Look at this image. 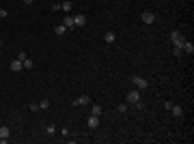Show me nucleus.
<instances>
[{
  "label": "nucleus",
  "mask_w": 194,
  "mask_h": 144,
  "mask_svg": "<svg viewBox=\"0 0 194 144\" xmlns=\"http://www.w3.org/2000/svg\"><path fill=\"white\" fill-rule=\"evenodd\" d=\"M170 41H173V45H175V56H181L183 52H181V45L185 43V37H183V32H179V30H175V32H170Z\"/></svg>",
  "instance_id": "1"
},
{
  "label": "nucleus",
  "mask_w": 194,
  "mask_h": 144,
  "mask_svg": "<svg viewBox=\"0 0 194 144\" xmlns=\"http://www.w3.org/2000/svg\"><path fill=\"white\" fill-rule=\"evenodd\" d=\"M127 101H130L132 105H136L138 110L145 105V103H142V97H140V90H138V88H134V90H130V93H127Z\"/></svg>",
  "instance_id": "2"
},
{
  "label": "nucleus",
  "mask_w": 194,
  "mask_h": 144,
  "mask_svg": "<svg viewBox=\"0 0 194 144\" xmlns=\"http://www.w3.org/2000/svg\"><path fill=\"white\" fill-rule=\"evenodd\" d=\"M134 84H136V88H138V90L149 88V82H147L145 78H140V75H134Z\"/></svg>",
  "instance_id": "3"
},
{
  "label": "nucleus",
  "mask_w": 194,
  "mask_h": 144,
  "mask_svg": "<svg viewBox=\"0 0 194 144\" xmlns=\"http://www.w3.org/2000/svg\"><path fill=\"white\" fill-rule=\"evenodd\" d=\"M86 125H88V129H97V127H99V116L91 114V116L86 118Z\"/></svg>",
  "instance_id": "4"
},
{
  "label": "nucleus",
  "mask_w": 194,
  "mask_h": 144,
  "mask_svg": "<svg viewBox=\"0 0 194 144\" xmlns=\"http://www.w3.org/2000/svg\"><path fill=\"white\" fill-rule=\"evenodd\" d=\"M9 135H11V129L9 127H0V142H9Z\"/></svg>",
  "instance_id": "5"
},
{
  "label": "nucleus",
  "mask_w": 194,
  "mask_h": 144,
  "mask_svg": "<svg viewBox=\"0 0 194 144\" xmlns=\"http://www.w3.org/2000/svg\"><path fill=\"white\" fill-rule=\"evenodd\" d=\"M140 20H142L145 24H153V22H155V15H153L151 11H145V13L140 15Z\"/></svg>",
  "instance_id": "6"
},
{
  "label": "nucleus",
  "mask_w": 194,
  "mask_h": 144,
  "mask_svg": "<svg viewBox=\"0 0 194 144\" xmlns=\"http://www.w3.org/2000/svg\"><path fill=\"white\" fill-rule=\"evenodd\" d=\"M181 52H185V54H194V43L185 39V43L181 45Z\"/></svg>",
  "instance_id": "7"
},
{
  "label": "nucleus",
  "mask_w": 194,
  "mask_h": 144,
  "mask_svg": "<svg viewBox=\"0 0 194 144\" xmlns=\"http://www.w3.org/2000/svg\"><path fill=\"white\" fill-rule=\"evenodd\" d=\"M170 112H173V116H175V118H181V116H183V108H181V105H177V103H173Z\"/></svg>",
  "instance_id": "8"
},
{
  "label": "nucleus",
  "mask_w": 194,
  "mask_h": 144,
  "mask_svg": "<svg viewBox=\"0 0 194 144\" xmlns=\"http://www.w3.org/2000/svg\"><path fill=\"white\" fill-rule=\"evenodd\" d=\"M63 26L67 28V30H71V28H76V22H73V17H63Z\"/></svg>",
  "instance_id": "9"
},
{
  "label": "nucleus",
  "mask_w": 194,
  "mask_h": 144,
  "mask_svg": "<svg viewBox=\"0 0 194 144\" xmlns=\"http://www.w3.org/2000/svg\"><path fill=\"white\" fill-rule=\"evenodd\" d=\"M22 69H24V65H22V60H20V58L11 60V71H15V73H17V71H22Z\"/></svg>",
  "instance_id": "10"
},
{
  "label": "nucleus",
  "mask_w": 194,
  "mask_h": 144,
  "mask_svg": "<svg viewBox=\"0 0 194 144\" xmlns=\"http://www.w3.org/2000/svg\"><path fill=\"white\" fill-rule=\"evenodd\" d=\"M86 103H91L88 95H82V97H78V99L73 101V105H86Z\"/></svg>",
  "instance_id": "11"
},
{
  "label": "nucleus",
  "mask_w": 194,
  "mask_h": 144,
  "mask_svg": "<svg viewBox=\"0 0 194 144\" xmlns=\"http://www.w3.org/2000/svg\"><path fill=\"white\" fill-rule=\"evenodd\" d=\"M73 22H76V26L80 28V26L86 24V17H84V15H73Z\"/></svg>",
  "instance_id": "12"
},
{
  "label": "nucleus",
  "mask_w": 194,
  "mask_h": 144,
  "mask_svg": "<svg viewBox=\"0 0 194 144\" xmlns=\"http://www.w3.org/2000/svg\"><path fill=\"white\" fill-rule=\"evenodd\" d=\"M65 32H67V28H65V26H63V24H60V26H56V28H54V35H58V37H63V35H65Z\"/></svg>",
  "instance_id": "13"
},
{
  "label": "nucleus",
  "mask_w": 194,
  "mask_h": 144,
  "mask_svg": "<svg viewBox=\"0 0 194 144\" xmlns=\"http://www.w3.org/2000/svg\"><path fill=\"white\" fill-rule=\"evenodd\" d=\"M102 112H104L102 105H93V110H91V114H95V116H102Z\"/></svg>",
  "instance_id": "14"
},
{
  "label": "nucleus",
  "mask_w": 194,
  "mask_h": 144,
  "mask_svg": "<svg viewBox=\"0 0 194 144\" xmlns=\"http://www.w3.org/2000/svg\"><path fill=\"white\" fill-rule=\"evenodd\" d=\"M60 9L69 13V11H71V2H69V0H65V2H60Z\"/></svg>",
  "instance_id": "15"
},
{
  "label": "nucleus",
  "mask_w": 194,
  "mask_h": 144,
  "mask_svg": "<svg viewBox=\"0 0 194 144\" xmlns=\"http://www.w3.org/2000/svg\"><path fill=\"white\" fill-rule=\"evenodd\" d=\"M104 39H106V43H114V39H117V37H114V32H106V37H104Z\"/></svg>",
  "instance_id": "16"
},
{
  "label": "nucleus",
  "mask_w": 194,
  "mask_h": 144,
  "mask_svg": "<svg viewBox=\"0 0 194 144\" xmlns=\"http://www.w3.org/2000/svg\"><path fill=\"white\" fill-rule=\"evenodd\" d=\"M22 65H24V69H33V60H30V58H24Z\"/></svg>",
  "instance_id": "17"
},
{
  "label": "nucleus",
  "mask_w": 194,
  "mask_h": 144,
  "mask_svg": "<svg viewBox=\"0 0 194 144\" xmlns=\"http://www.w3.org/2000/svg\"><path fill=\"white\" fill-rule=\"evenodd\" d=\"M39 108H41V110H48V108H50V101H48V99H41V101H39Z\"/></svg>",
  "instance_id": "18"
},
{
  "label": "nucleus",
  "mask_w": 194,
  "mask_h": 144,
  "mask_svg": "<svg viewBox=\"0 0 194 144\" xmlns=\"http://www.w3.org/2000/svg\"><path fill=\"white\" fill-rule=\"evenodd\" d=\"M41 108H39V103H30V112H39Z\"/></svg>",
  "instance_id": "19"
},
{
  "label": "nucleus",
  "mask_w": 194,
  "mask_h": 144,
  "mask_svg": "<svg viewBox=\"0 0 194 144\" xmlns=\"http://www.w3.org/2000/svg\"><path fill=\"white\" fill-rule=\"evenodd\" d=\"M119 112L125 114V112H127V105H125V103H119Z\"/></svg>",
  "instance_id": "20"
},
{
  "label": "nucleus",
  "mask_w": 194,
  "mask_h": 144,
  "mask_svg": "<svg viewBox=\"0 0 194 144\" xmlns=\"http://www.w3.org/2000/svg\"><path fill=\"white\" fill-rule=\"evenodd\" d=\"M0 17H7V9H0Z\"/></svg>",
  "instance_id": "21"
},
{
  "label": "nucleus",
  "mask_w": 194,
  "mask_h": 144,
  "mask_svg": "<svg viewBox=\"0 0 194 144\" xmlns=\"http://www.w3.org/2000/svg\"><path fill=\"white\" fill-rule=\"evenodd\" d=\"M24 5H33V0H24Z\"/></svg>",
  "instance_id": "22"
},
{
  "label": "nucleus",
  "mask_w": 194,
  "mask_h": 144,
  "mask_svg": "<svg viewBox=\"0 0 194 144\" xmlns=\"http://www.w3.org/2000/svg\"><path fill=\"white\" fill-rule=\"evenodd\" d=\"M0 47H2V41H0Z\"/></svg>",
  "instance_id": "23"
},
{
  "label": "nucleus",
  "mask_w": 194,
  "mask_h": 144,
  "mask_svg": "<svg viewBox=\"0 0 194 144\" xmlns=\"http://www.w3.org/2000/svg\"><path fill=\"white\" fill-rule=\"evenodd\" d=\"M0 56H2V52H0Z\"/></svg>",
  "instance_id": "24"
}]
</instances>
